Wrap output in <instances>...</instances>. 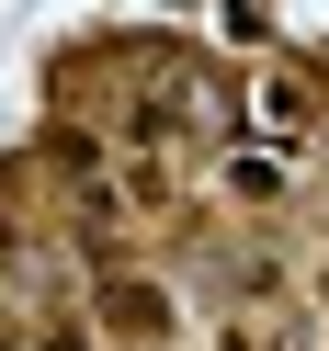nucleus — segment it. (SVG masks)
<instances>
[{
  "label": "nucleus",
  "mask_w": 329,
  "mask_h": 351,
  "mask_svg": "<svg viewBox=\"0 0 329 351\" xmlns=\"http://www.w3.org/2000/svg\"><path fill=\"white\" fill-rule=\"evenodd\" d=\"M0 340H12V351H102L91 283H80V272H34V283H12V306H0Z\"/></svg>",
  "instance_id": "nucleus-1"
},
{
  "label": "nucleus",
  "mask_w": 329,
  "mask_h": 351,
  "mask_svg": "<svg viewBox=\"0 0 329 351\" xmlns=\"http://www.w3.org/2000/svg\"><path fill=\"white\" fill-rule=\"evenodd\" d=\"M91 317H102V351H170V328H182V295H170V272H102L91 283Z\"/></svg>",
  "instance_id": "nucleus-2"
},
{
  "label": "nucleus",
  "mask_w": 329,
  "mask_h": 351,
  "mask_svg": "<svg viewBox=\"0 0 329 351\" xmlns=\"http://www.w3.org/2000/svg\"><path fill=\"white\" fill-rule=\"evenodd\" d=\"M295 170H306V159H284V147L238 136L227 159H216V204H238V215H261V227H273V215L295 204Z\"/></svg>",
  "instance_id": "nucleus-3"
},
{
  "label": "nucleus",
  "mask_w": 329,
  "mask_h": 351,
  "mask_svg": "<svg viewBox=\"0 0 329 351\" xmlns=\"http://www.w3.org/2000/svg\"><path fill=\"white\" fill-rule=\"evenodd\" d=\"M216 351H273V317H227V328H216Z\"/></svg>",
  "instance_id": "nucleus-4"
},
{
  "label": "nucleus",
  "mask_w": 329,
  "mask_h": 351,
  "mask_svg": "<svg viewBox=\"0 0 329 351\" xmlns=\"http://www.w3.org/2000/svg\"><path fill=\"white\" fill-rule=\"evenodd\" d=\"M318 182H329V136H318Z\"/></svg>",
  "instance_id": "nucleus-5"
}]
</instances>
